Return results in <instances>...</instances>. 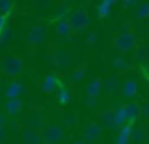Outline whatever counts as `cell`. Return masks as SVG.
Wrapping results in <instances>:
<instances>
[{"label":"cell","instance_id":"cell-3","mask_svg":"<svg viewBox=\"0 0 149 144\" xmlns=\"http://www.w3.org/2000/svg\"><path fill=\"white\" fill-rule=\"evenodd\" d=\"M88 22H90V19H88V15H87V11H85V8L75 10V11L72 13V16L69 18V24H71V27L75 29V31L85 29L88 26Z\"/></svg>","mask_w":149,"mask_h":144},{"label":"cell","instance_id":"cell-30","mask_svg":"<svg viewBox=\"0 0 149 144\" xmlns=\"http://www.w3.org/2000/svg\"><path fill=\"white\" fill-rule=\"evenodd\" d=\"M3 123H5V120H3V117L0 115V128H3Z\"/></svg>","mask_w":149,"mask_h":144},{"label":"cell","instance_id":"cell-5","mask_svg":"<svg viewBox=\"0 0 149 144\" xmlns=\"http://www.w3.org/2000/svg\"><path fill=\"white\" fill-rule=\"evenodd\" d=\"M123 111H125V115H127V120L128 122H133L136 118H139V115L143 114V107L136 102H128V104L123 106Z\"/></svg>","mask_w":149,"mask_h":144},{"label":"cell","instance_id":"cell-17","mask_svg":"<svg viewBox=\"0 0 149 144\" xmlns=\"http://www.w3.org/2000/svg\"><path fill=\"white\" fill-rule=\"evenodd\" d=\"M69 29H71V24H69V21H61L58 24V32L61 35H66L69 34Z\"/></svg>","mask_w":149,"mask_h":144},{"label":"cell","instance_id":"cell-13","mask_svg":"<svg viewBox=\"0 0 149 144\" xmlns=\"http://www.w3.org/2000/svg\"><path fill=\"white\" fill-rule=\"evenodd\" d=\"M7 112L8 114H11V115H15V114H18V112L23 109V101H21L19 98H15V99H8V102H7Z\"/></svg>","mask_w":149,"mask_h":144},{"label":"cell","instance_id":"cell-34","mask_svg":"<svg viewBox=\"0 0 149 144\" xmlns=\"http://www.w3.org/2000/svg\"><path fill=\"white\" fill-rule=\"evenodd\" d=\"M0 93H2V85H0Z\"/></svg>","mask_w":149,"mask_h":144},{"label":"cell","instance_id":"cell-14","mask_svg":"<svg viewBox=\"0 0 149 144\" xmlns=\"http://www.w3.org/2000/svg\"><path fill=\"white\" fill-rule=\"evenodd\" d=\"M101 88H103V82L96 79V80H93V82L88 83V86H87V95L91 96V98H96V96L101 93Z\"/></svg>","mask_w":149,"mask_h":144},{"label":"cell","instance_id":"cell-11","mask_svg":"<svg viewBox=\"0 0 149 144\" xmlns=\"http://www.w3.org/2000/svg\"><path fill=\"white\" fill-rule=\"evenodd\" d=\"M56 86H58V80H56L55 75H47L45 80L42 82V90L45 93H52L56 90Z\"/></svg>","mask_w":149,"mask_h":144},{"label":"cell","instance_id":"cell-23","mask_svg":"<svg viewBox=\"0 0 149 144\" xmlns=\"http://www.w3.org/2000/svg\"><path fill=\"white\" fill-rule=\"evenodd\" d=\"M148 56H149V48L143 47L141 50L138 51V58H148Z\"/></svg>","mask_w":149,"mask_h":144},{"label":"cell","instance_id":"cell-31","mask_svg":"<svg viewBox=\"0 0 149 144\" xmlns=\"http://www.w3.org/2000/svg\"><path fill=\"white\" fill-rule=\"evenodd\" d=\"M71 144H85L84 141H74V143H71Z\"/></svg>","mask_w":149,"mask_h":144},{"label":"cell","instance_id":"cell-4","mask_svg":"<svg viewBox=\"0 0 149 144\" xmlns=\"http://www.w3.org/2000/svg\"><path fill=\"white\" fill-rule=\"evenodd\" d=\"M116 47L120 51H130L136 47V37L133 34H122L116 38Z\"/></svg>","mask_w":149,"mask_h":144},{"label":"cell","instance_id":"cell-20","mask_svg":"<svg viewBox=\"0 0 149 144\" xmlns=\"http://www.w3.org/2000/svg\"><path fill=\"white\" fill-rule=\"evenodd\" d=\"M138 16H139V18H146V16H149V5H148V3H143V5L139 6Z\"/></svg>","mask_w":149,"mask_h":144},{"label":"cell","instance_id":"cell-28","mask_svg":"<svg viewBox=\"0 0 149 144\" xmlns=\"http://www.w3.org/2000/svg\"><path fill=\"white\" fill-rule=\"evenodd\" d=\"M5 139V128H0V143Z\"/></svg>","mask_w":149,"mask_h":144},{"label":"cell","instance_id":"cell-10","mask_svg":"<svg viewBox=\"0 0 149 144\" xmlns=\"http://www.w3.org/2000/svg\"><path fill=\"white\" fill-rule=\"evenodd\" d=\"M122 93L125 96H135L138 93V85H136V80H125L122 85Z\"/></svg>","mask_w":149,"mask_h":144},{"label":"cell","instance_id":"cell-2","mask_svg":"<svg viewBox=\"0 0 149 144\" xmlns=\"http://www.w3.org/2000/svg\"><path fill=\"white\" fill-rule=\"evenodd\" d=\"M42 139L43 143H56L58 144L59 141L63 139V128L59 125L55 123H48L42 128Z\"/></svg>","mask_w":149,"mask_h":144},{"label":"cell","instance_id":"cell-9","mask_svg":"<svg viewBox=\"0 0 149 144\" xmlns=\"http://www.w3.org/2000/svg\"><path fill=\"white\" fill-rule=\"evenodd\" d=\"M45 35H47L45 27H34L32 31L29 32V42L31 43H40V42H43Z\"/></svg>","mask_w":149,"mask_h":144},{"label":"cell","instance_id":"cell-16","mask_svg":"<svg viewBox=\"0 0 149 144\" xmlns=\"http://www.w3.org/2000/svg\"><path fill=\"white\" fill-rule=\"evenodd\" d=\"M127 115H125V111H123V107H120V109H117L116 111V123H117V127H120L122 128L123 125L127 123Z\"/></svg>","mask_w":149,"mask_h":144},{"label":"cell","instance_id":"cell-1","mask_svg":"<svg viewBox=\"0 0 149 144\" xmlns=\"http://www.w3.org/2000/svg\"><path fill=\"white\" fill-rule=\"evenodd\" d=\"M2 70L8 77H16L23 70V59L16 54H8L2 63Z\"/></svg>","mask_w":149,"mask_h":144},{"label":"cell","instance_id":"cell-7","mask_svg":"<svg viewBox=\"0 0 149 144\" xmlns=\"http://www.w3.org/2000/svg\"><path fill=\"white\" fill-rule=\"evenodd\" d=\"M84 136L87 141H96L101 136V127H98L96 123H90L84 131Z\"/></svg>","mask_w":149,"mask_h":144},{"label":"cell","instance_id":"cell-22","mask_svg":"<svg viewBox=\"0 0 149 144\" xmlns=\"http://www.w3.org/2000/svg\"><path fill=\"white\" fill-rule=\"evenodd\" d=\"M84 75H85V67H79V69L75 70V74H74V80L84 79Z\"/></svg>","mask_w":149,"mask_h":144},{"label":"cell","instance_id":"cell-24","mask_svg":"<svg viewBox=\"0 0 149 144\" xmlns=\"http://www.w3.org/2000/svg\"><path fill=\"white\" fill-rule=\"evenodd\" d=\"M143 115H144V118H148V120H149V102L143 106Z\"/></svg>","mask_w":149,"mask_h":144},{"label":"cell","instance_id":"cell-15","mask_svg":"<svg viewBox=\"0 0 149 144\" xmlns=\"http://www.w3.org/2000/svg\"><path fill=\"white\" fill-rule=\"evenodd\" d=\"M42 139V134H37L34 130H27L24 133V143L26 144H40Z\"/></svg>","mask_w":149,"mask_h":144},{"label":"cell","instance_id":"cell-29","mask_svg":"<svg viewBox=\"0 0 149 144\" xmlns=\"http://www.w3.org/2000/svg\"><path fill=\"white\" fill-rule=\"evenodd\" d=\"M116 64H117V66H123V67H125V63H123V59H117Z\"/></svg>","mask_w":149,"mask_h":144},{"label":"cell","instance_id":"cell-25","mask_svg":"<svg viewBox=\"0 0 149 144\" xmlns=\"http://www.w3.org/2000/svg\"><path fill=\"white\" fill-rule=\"evenodd\" d=\"M96 98H91V96H88V107H90V109H93L95 107V106H96Z\"/></svg>","mask_w":149,"mask_h":144},{"label":"cell","instance_id":"cell-8","mask_svg":"<svg viewBox=\"0 0 149 144\" xmlns=\"http://www.w3.org/2000/svg\"><path fill=\"white\" fill-rule=\"evenodd\" d=\"M101 122L106 128H114L117 127L116 123V111H103L101 112Z\"/></svg>","mask_w":149,"mask_h":144},{"label":"cell","instance_id":"cell-18","mask_svg":"<svg viewBox=\"0 0 149 144\" xmlns=\"http://www.w3.org/2000/svg\"><path fill=\"white\" fill-rule=\"evenodd\" d=\"M109 10H111V5L106 2V0H104V2L100 5V8H98V13H100V16H107Z\"/></svg>","mask_w":149,"mask_h":144},{"label":"cell","instance_id":"cell-21","mask_svg":"<svg viewBox=\"0 0 149 144\" xmlns=\"http://www.w3.org/2000/svg\"><path fill=\"white\" fill-rule=\"evenodd\" d=\"M69 99H71V95H69V93L66 91L64 88H63L61 91L58 93V101H59V102H68Z\"/></svg>","mask_w":149,"mask_h":144},{"label":"cell","instance_id":"cell-26","mask_svg":"<svg viewBox=\"0 0 149 144\" xmlns=\"http://www.w3.org/2000/svg\"><path fill=\"white\" fill-rule=\"evenodd\" d=\"M5 22H7V16H0V31L5 29Z\"/></svg>","mask_w":149,"mask_h":144},{"label":"cell","instance_id":"cell-6","mask_svg":"<svg viewBox=\"0 0 149 144\" xmlns=\"http://www.w3.org/2000/svg\"><path fill=\"white\" fill-rule=\"evenodd\" d=\"M23 91H24V88L19 82H10L7 90H5V96L8 99H15V98H19L23 95Z\"/></svg>","mask_w":149,"mask_h":144},{"label":"cell","instance_id":"cell-32","mask_svg":"<svg viewBox=\"0 0 149 144\" xmlns=\"http://www.w3.org/2000/svg\"><path fill=\"white\" fill-rule=\"evenodd\" d=\"M106 2H107V3H109V5H112V3H114V2H116V0H106Z\"/></svg>","mask_w":149,"mask_h":144},{"label":"cell","instance_id":"cell-33","mask_svg":"<svg viewBox=\"0 0 149 144\" xmlns=\"http://www.w3.org/2000/svg\"><path fill=\"white\" fill-rule=\"evenodd\" d=\"M43 144H56V143H43Z\"/></svg>","mask_w":149,"mask_h":144},{"label":"cell","instance_id":"cell-12","mask_svg":"<svg viewBox=\"0 0 149 144\" xmlns=\"http://www.w3.org/2000/svg\"><path fill=\"white\" fill-rule=\"evenodd\" d=\"M132 136H133L132 127H122L119 136H117V144H128L132 141Z\"/></svg>","mask_w":149,"mask_h":144},{"label":"cell","instance_id":"cell-27","mask_svg":"<svg viewBox=\"0 0 149 144\" xmlns=\"http://www.w3.org/2000/svg\"><path fill=\"white\" fill-rule=\"evenodd\" d=\"M107 83H109V86H107V91H112V90H114V86H116V83H114V80H109Z\"/></svg>","mask_w":149,"mask_h":144},{"label":"cell","instance_id":"cell-19","mask_svg":"<svg viewBox=\"0 0 149 144\" xmlns=\"http://www.w3.org/2000/svg\"><path fill=\"white\" fill-rule=\"evenodd\" d=\"M11 8V0H0V13L7 15Z\"/></svg>","mask_w":149,"mask_h":144}]
</instances>
